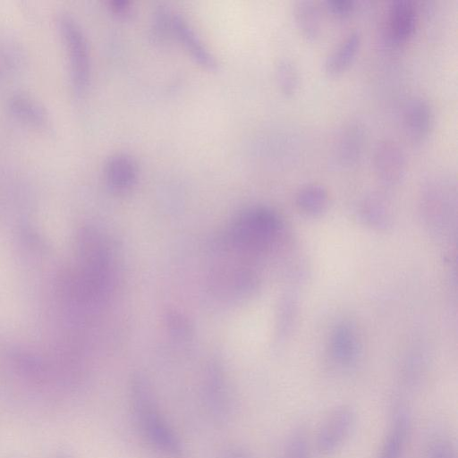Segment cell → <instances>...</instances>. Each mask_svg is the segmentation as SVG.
Segmentation results:
<instances>
[{
	"instance_id": "1",
	"label": "cell",
	"mask_w": 458,
	"mask_h": 458,
	"mask_svg": "<svg viewBox=\"0 0 458 458\" xmlns=\"http://www.w3.org/2000/svg\"><path fill=\"white\" fill-rule=\"evenodd\" d=\"M285 227L273 209L256 206L242 211L230 229V242L250 254H261L276 247L284 238Z\"/></svg>"
},
{
	"instance_id": "2",
	"label": "cell",
	"mask_w": 458,
	"mask_h": 458,
	"mask_svg": "<svg viewBox=\"0 0 458 458\" xmlns=\"http://www.w3.org/2000/svg\"><path fill=\"white\" fill-rule=\"evenodd\" d=\"M421 210L429 230L438 237L450 236L455 228L456 193L442 180L429 182L423 191Z\"/></svg>"
},
{
	"instance_id": "3",
	"label": "cell",
	"mask_w": 458,
	"mask_h": 458,
	"mask_svg": "<svg viewBox=\"0 0 458 458\" xmlns=\"http://www.w3.org/2000/svg\"><path fill=\"white\" fill-rule=\"evenodd\" d=\"M58 28L67 51L72 87L77 94H81L90 76V55L86 36L76 20L68 13L58 17Z\"/></svg>"
},
{
	"instance_id": "4",
	"label": "cell",
	"mask_w": 458,
	"mask_h": 458,
	"mask_svg": "<svg viewBox=\"0 0 458 458\" xmlns=\"http://www.w3.org/2000/svg\"><path fill=\"white\" fill-rule=\"evenodd\" d=\"M356 422V413L348 404L332 410L325 418L316 435V446L319 454L335 453L346 442Z\"/></svg>"
},
{
	"instance_id": "5",
	"label": "cell",
	"mask_w": 458,
	"mask_h": 458,
	"mask_svg": "<svg viewBox=\"0 0 458 458\" xmlns=\"http://www.w3.org/2000/svg\"><path fill=\"white\" fill-rule=\"evenodd\" d=\"M373 167L377 177L386 185H395L403 178L406 157L402 147L395 141H380L373 153Z\"/></svg>"
},
{
	"instance_id": "6",
	"label": "cell",
	"mask_w": 458,
	"mask_h": 458,
	"mask_svg": "<svg viewBox=\"0 0 458 458\" xmlns=\"http://www.w3.org/2000/svg\"><path fill=\"white\" fill-rule=\"evenodd\" d=\"M434 124V113L430 104L421 97L407 101L403 111V126L406 136L412 142L423 141Z\"/></svg>"
},
{
	"instance_id": "7",
	"label": "cell",
	"mask_w": 458,
	"mask_h": 458,
	"mask_svg": "<svg viewBox=\"0 0 458 458\" xmlns=\"http://www.w3.org/2000/svg\"><path fill=\"white\" fill-rule=\"evenodd\" d=\"M417 10L410 0H394L386 17L387 34L395 42H403L413 34L417 24Z\"/></svg>"
},
{
	"instance_id": "8",
	"label": "cell",
	"mask_w": 458,
	"mask_h": 458,
	"mask_svg": "<svg viewBox=\"0 0 458 458\" xmlns=\"http://www.w3.org/2000/svg\"><path fill=\"white\" fill-rule=\"evenodd\" d=\"M134 386L137 391V402L139 403V410L145 429L148 431L153 441H155L160 447L165 449L166 452L176 454L179 451L177 444L162 421H160L156 412L151 410L150 403L148 399H145L146 394L142 382L138 380Z\"/></svg>"
},
{
	"instance_id": "9",
	"label": "cell",
	"mask_w": 458,
	"mask_h": 458,
	"mask_svg": "<svg viewBox=\"0 0 458 458\" xmlns=\"http://www.w3.org/2000/svg\"><path fill=\"white\" fill-rule=\"evenodd\" d=\"M171 31L176 35L178 39L199 64L210 70L216 68L217 62L215 56L180 14L174 13L171 15Z\"/></svg>"
},
{
	"instance_id": "10",
	"label": "cell",
	"mask_w": 458,
	"mask_h": 458,
	"mask_svg": "<svg viewBox=\"0 0 458 458\" xmlns=\"http://www.w3.org/2000/svg\"><path fill=\"white\" fill-rule=\"evenodd\" d=\"M138 165L132 157L126 153L112 155L105 165V176L108 185L114 191L129 190L136 182Z\"/></svg>"
},
{
	"instance_id": "11",
	"label": "cell",
	"mask_w": 458,
	"mask_h": 458,
	"mask_svg": "<svg viewBox=\"0 0 458 458\" xmlns=\"http://www.w3.org/2000/svg\"><path fill=\"white\" fill-rule=\"evenodd\" d=\"M411 420L404 409L398 410L382 442L377 458H402L409 436Z\"/></svg>"
},
{
	"instance_id": "12",
	"label": "cell",
	"mask_w": 458,
	"mask_h": 458,
	"mask_svg": "<svg viewBox=\"0 0 458 458\" xmlns=\"http://www.w3.org/2000/svg\"><path fill=\"white\" fill-rule=\"evenodd\" d=\"M361 43V33L352 30L345 34L327 54L324 61V70L329 75L344 72L354 59Z\"/></svg>"
},
{
	"instance_id": "13",
	"label": "cell",
	"mask_w": 458,
	"mask_h": 458,
	"mask_svg": "<svg viewBox=\"0 0 458 458\" xmlns=\"http://www.w3.org/2000/svg\"><path fill=\"white\" fill-rule=\"evenodd\" d=\"M330 352L335 362L342 366L352 364L359 354V344L353 326L341 322L334 328L330 338Z\"/></svg>"
},
{
	"instance_id": "14",
	"label": "cell",
	"mask_w": 458,
	"mask_h": 458,
	"mask_svg": "<svg viewBox=\"0 0 458 458\" xmlns=\"http://www.w3.org/2000/svg\"><path fill=\"white\" fill-rule=\"evenodd\" d=\"M358 215L368 227L385 231L393 225V212L388 201L381 195L372 193L366 196L359 205Z\"/></svg>"
},
{
	"instance_id": "15",
	"label": "cell",
	"mask_w": 458,
	"mask_h": 458,
	"mask_svg": "<svg viewBox=\"0 0 458 458\" xmlns=\"http://www.w3.org/2000/svg\"><path fill=\"white\" fill-rule=\"evenodd\" d=\"M10 113L19 121L33 127H44L48 114L43 105L32 96L19 92L13 94L7 102Z\"/></svg>"
},
{
	"instance_id": "16",
	"label": "cell",
	"mask_w": 458,
	"mask_h": 458,
	"mask_svg": "<svg viewBox=\"0 0 458 458\" xmlns=\"http://www.w3.org/2000/svg\"><path fill=\"white\" fill-rule=\"evenodd\" d=\"M365 140L364 128L358 123L344 126L336 140V157L343 165H352L360 157Z\"/></svg>"
},
{
	"instance_id": "17",
	"label": "cell",
	"mask_w": 458,
	"mask_h": 458,
	"mask_svg": "<svg viewBox=\"0 0 458 458\" xmlns=\"http://www.w3.org/2000/svg\"><path fill=\"white\" fill-rule=\"evenodd\" d=\"M295 203L303 215L311 217L318 216L328 207V192L321 184L309 183L298 190L295 195Z\"/></svg>"
},
{
	"instance_id": "18",
	"label": "cell",
	"mask_w": 458,
	"mask_h": 458,
	"mask_svg": "<svg viewBox=\"0 0 458 458\" xmlns=\"http://www.w3.org/2000/svg\"><path fill=\"white\" fill-rule=\"evenodd\" d=\"M293 14L301 34L309 40H316L321 34V19L318 9L311 0H298Z\"/></svg>"
},
{
	"instance_id": "19",
	"label": "cell",
	"mask_w": 458,
	"mask_h": 458,
	"mask_svg": "<svg viewBox=\"0 0 458 458\" xmlns=\"http://www.w3.org/2000/svg\"><path fill=\"white\" fill-rule=\"evenodd\" d=\"M276 80L280 91L286 97L293 96L300 85L297 65L290 58H281L276 64Z\"/></svg>"
},
{
	"instance_id": "20",
	"label": "cell",
	"mask_w": 458,
	"mask_h": 458,
	"mask_svg": "<svg viewBox=\"0 0 458 458\" xmlns=\"http://www.w3.org/2000/svg\"><path fill=\"white\" fill-rule=\"evenodd\" d=\"M298 312L296 297L293 294H285L279 304L277 316V334L284 339L291 334L295 324Z\"/></svg>"
},
{
	"instance_id": "21",
	"label": "cell",
	"mask_w": 458,
	"mask_h": 458,
	"mask_svg": "<svg viewBox=\"0 0 458 458\" xmlns=\"http://www.w3.org/2000/svg\"><path fill=\"white\" fill-rule=\"evenodd\" d=\"M283 458H311L307 436L303 430L294 429L288 437Z\"/></svg>"
},
{
	"instance_id": "22",
	"label": "cell",
	"mask_w": 458,
	"mask_h": 458,
	"mask_svg": "<svg viewBox=\"0 0 458 458\" xmlns=\"http://www.w3.org/2000/svg\"><path fill=\"white\" fill-rule=\"evenodd\" d=\"M425 458H456V453L449 440L438 437L428 444Z\"/></svg>"
},
{
	"instance_id": "23",
	"label": "cell",
	"mask_w": 458,
	"mask_h": 458,
	"mask_svg": "<svg viewBox=\"0 0 458 458\" xmlns=\"http://www.w3.org/2000/svg\"><path fill=\"white\" fill-rule=\"evenodd\" d=\"M167 322L177 336L186 337L191 333L188 321L178 313H171L167 317Z\"/></svg>"
},
{
	"instance_id": "24",
	"label": "cell",
	"mask_w": 458,
	"mask_h": 458,
	"mask_svg": "<svg viewBox=\"0 0 458 458\" xmlns=\"http://www.w3.org/2000/svg\"><path fill=\"white\" fill-rule=\"evenodd\" d=\"M326 4L333 14L346 16L353 11L355 3L353 0H327Z\"/></svg>"
},
{
	"instance_id": "25",
	"label": "cell",
	"mask_w": 458,
	"mask_h": 458,
	"mask_svg": "<svg viewBox=\"0 0 458 458\" xmlns=\"http://www.w3.org/2000/svg\"><path fill=\"white\" fill-rule=\"evenodd\" d=\"M109 6L114 13L126 15L131 10L129 2L124 0H114L109 3Z\"/></svg>"
}]
</instances>
